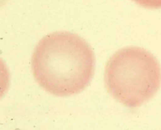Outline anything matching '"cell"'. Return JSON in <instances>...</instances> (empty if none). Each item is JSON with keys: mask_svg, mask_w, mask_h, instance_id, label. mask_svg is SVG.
Instances as JSON below:
<instances>
[{"mask_svg": "<svg viewBox=\"0 0 161 130\" xmlns=\"http://www.w3.org/2000/svg\"><path fill=\"white\" fill-rule=\"evenodd\" d=\"M94 52L78 34L58 31L42 38L31 58L33 76L53 95L68 96L82 92L92 79Z\"/></svg>", "mask_w": 161, "mask_h": 130, "instance_id": "obj_1", "label": "cell"}, {"mask_svg": "<svg viewBox=\"0 0 161 130\" xmlns=\"http://www.w3.org/2000/svg\"><path fill=\"white\" fill-rule=\"evenodd\" d=\"M105 82L115 100L128 107H138L152 99L160 89V64L145 49L123 48L107 62Z\"/></svg>", "mask_w": 161, "mask_h": 130, "instance_id": "obj_2", "label": "cell"}, {"mask_svg": "<svg viewBox=\"0 0 161 130\" xmlns=\"http://www.w3.org/2000/svg\"><path fill=\"white\" fill-rule=\"evenodd\" d=\"M140 6L150 9L161 8V0H133Z\"/></svg>", "mask_w": 161, "mask_h": 130, "instance_id": "obj_3", "label": "cell"}]
</instances>
